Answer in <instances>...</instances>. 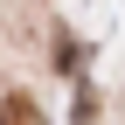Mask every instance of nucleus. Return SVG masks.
Returning a JSON list of instances; mask_svg holds the SVG:
<instances>
[{
  "label": "nucleus",
  "mask_w": 125,
  "mask_h": 125,
  "mask_svg": "<svg viewBox=\"0 0 125 125\" xmlns=\"http://www.w3.org/2000/svg\"><path fill=\"white\" fill-rule=\"evenodd\" d=\"M0 125H49V118H42V104H28V97H7V104H0Z\"/></svg>",
  "instance_id": "1"
},
{
  "label": "nucleus",
  "mask_w": 125,
  "mask_h": 125,
  "mask_svg": "<svg viewBox=\"0 0 125 125\" xmlns=\"http://www.w3.org/2000/svg\"><path fill=\"white\" fill-rule=\"evenodd\" d=\"M76 125H97V97H90V90L76 97Z\"/></svg>",
  "instance_id": "2"
}]
</instances>
